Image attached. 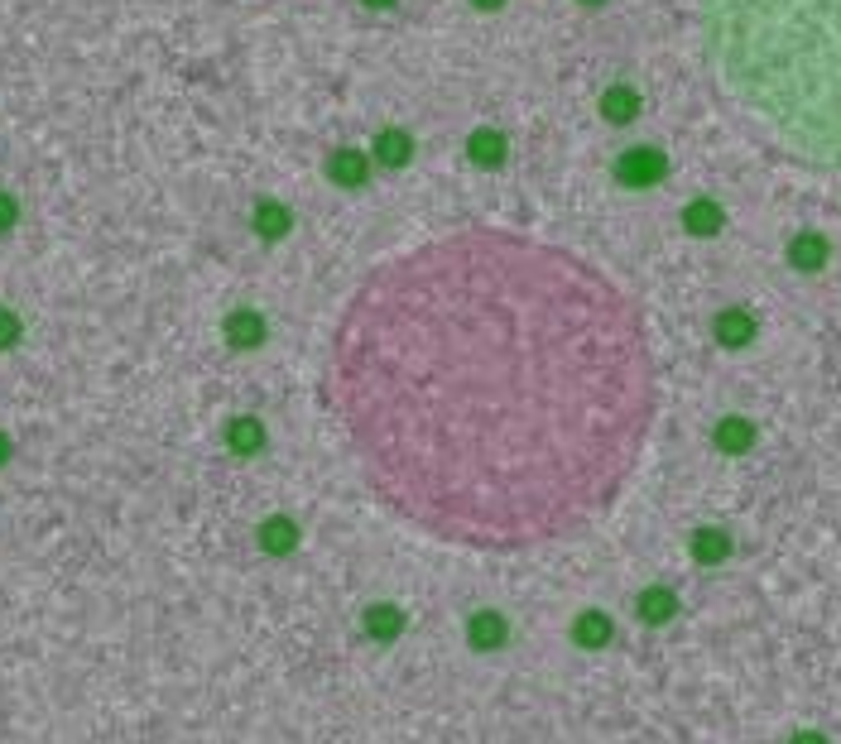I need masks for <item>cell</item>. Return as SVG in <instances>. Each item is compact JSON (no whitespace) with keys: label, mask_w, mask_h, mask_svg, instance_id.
<instances>
[{"label":"cell","mask_w":841,"mask_h":744,"mask_svg":"<svg viewBox=\"0 0 841 744\" xmlns=\"http://www.w3.org/2000/svg\"><path fill=\"white\" fill-rule=\"evenodd\" d=\"M327 384L409 514L519 538L606 490L654 413L645 312L586 255L462 226L399 250L332 322Z\"/></svg>","instance_id":"cell-1"},{"label":"cell","mask_w":841,"mask_h":744,"mask_svg":"<svg viewBox=\"0 0 841 744\" xmlns=\"http://www.w3.org/2000/svg\"><path fill=\"white\" fill-rule=\"evenodd\" d=\"M702 48L774 149L841 174V0H702Z\"/></svg>","instance_id":"cell-2"},{"label":"cell","mask_w":841,"mask_h":744,"mask_svg":"<svg viewBox=\"0 0 841 744\" xmlns=\"http://www.w3.org/2000/svg\"><path fill=\"white\" fill-rule=\"evenodd\" d=\"M645 615L649 620H664L668 615V596H645Z\"/></svg>","instance_id":"cell-3"},{"label":"cell","mask_w":841,"mask_h":744,"mask_svg":"<svg viewBox=\"0 0 841 744\" xmlns=\"http://www.w3.org/2000/svg\"><path fill=\"white\" fill-rule=\"evenodd\" d=\"M582 639H606V620H582Z\"/></svg>","instance_id":"cell-4"},{"label":"cell","mask_w":841,"mask_h":744,"mask_svg":"<svg viewBox=\"0 0 841 744\" xmlns=\"http://www.w3.org/2000/svg\"><path fill=\"white\" fill-rule=\"evenodd\" d=\"M5 342H15V322H10V317H0V346H5Z\"/></svg>","instance_id":"cell-5"}]
</instances>
